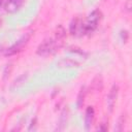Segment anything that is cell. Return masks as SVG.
I'll return each instance as SVG.
<instances>
[{"mask_svg": "<svg viewBox=\"0 0 132 132\" xmlns=\"http://www.w3.org/2000/svg\"><path fill=\"white\" fill-rule=\"evenodd\" d=\"M65 38V30L62 26H59L55 32V35L45 38L37 47V54L39 56H47L55 53L59 47L62 46Z\"/></svg>", "mask_w": 132, "mask_h": 132, "instance_id": "cell-1", "label": "cell"}, {"mask_svg": "<svg viewBox=\"0 0 132 132\" xmlns=\"http://www.w3.org/2000/svg\"><path fill=\"white\" fill-rule=\"evenodd\" d=\"M101 20V12L98 9L93 10L89 16L87 18L86 22L84 23V29H85V34H90L96 30L98 27V24Z\"/></svg>", "mask_w": 132, "mask_h": 132, "instance_id": "cell-2", "label": "cell"}, {"mask_svg": "<svg viewBox=\"0 0 132 132\" xmlns=\"http://www.w3.org/2000/svg\"><path fill=\"white\" fill-rule=\"evenodd\" d=\"M31 36H32V32L25 33V35H23L18 41H15L10 47H8L5 51V53H4L5 56H12V55H15V54L20 53L21 51H23V48L26 46V44L30 40Z\"/></svg>", "mask_w": 132, "mask_h": 132, "instance_id": "cell-3", "label": "cell"}, {"mask_svg": "<svg viewBox=\"0 0 132 132\" xmlns=\"http://www.w3.org/2000/svg\"><path fill=\"white\" fill-rule=\"evenodd\" d=\"M70 33L75 36H80L85 34V29H84V22H81L78 18L72 20L70 23Z\"/></svg>", "mask_w": 132, "mask_h": 132, "instance_id": "cell-4", "label": "cell"}, {"mask_svg": "<svg viewBox=\"0 0 132 132\" xmlns=\"http://www.w3.org/2000/svg\"><path fill=\"white\" fill-rule=\"evenodd\" d=\"M23 2L24 0H6L4 3V9L9 13H13L21 8Z\"/></svg>", "mask_w": 132, "mask_h": 132, "instance_id": "cell-5", "label": "cell"}, {"mask_svg": "<svg viewBox=\"0 0 132 132\" xmlns=\"http://www.w3.org/2000/svg\"><path fill=\"white\" fill-rule=\"evenodd\" d=\"M118 93H119V87H118V85H113L109 91L108 96H107V106L110 111H112L113 106L116 104V101L118 98Z\"/></svg>", "mask_w": 132, "mask_h": 132, "instance_id": "cell-6", "label": "cell"}, {"mask_svg": "<svg viewBox=\"0 0 132 132\" xmlns=\"http://www.w3.org/2000/svg\"><path fill=\"white\" fill-rule=\"evenodd\" d=\"M94 116H95V112H94V108L92 106H89L86 110V118H85V125H86V129L89 130L93 124V121H94Z\"/></svg>", "mask_w": 132, "mask_h": 132, "instance_id": "cell-7", "label": "cell"}, {"mask_svg": "<svg viewBox=\"0 0 132 132\" xmlns=\"http://www.w3.org/2000/svg\"><path fill=\"white\" fill-rule=\"evenodd\" d=\"M57 65L59 67H61V68H72V67H77L79 64H78V62H76V61H74L72 59L66 58V59L60 60Z\"/></svg>", "mask_w": 132, "mask_h": 132, "instance_id": "cell-8", "label": "cell"}, {"mask_svg": "<svg viewBox=\"0 0 132 132\" xmlns=\"http://www.w3.org/2000/svg\"><path fill=\"white\" fill-rule=\"evenodd\" d=\"M85 96H86V88L82 87L78 93V96H77V106L80 107L82 104H84V100H85Z\"/></svg>", "mask_w": 132, "mask_h": 132, "instance_id": "cell-9", "label": "cell"}, {"mask_svg": "<svg viewBox=\"0 0 132 132\" xmlns=\"http://www.w3.org/2000/svg\"><path fill=\"white\" fill-rule=\"evenodd\" d=\"M1 51H2V46H0V52H1Z\"/></svg>", "mask_w": 132, "mask_h": 132, "instance_id": "cell-10", "label": "cell"}, {"mask_svg": "<svg viewBox=\"0 0 132 132\" xmlns=\"http://www.w3.org/2000/svg\"><path fill=\"white\" fill-rule=\"evenodd\" d=\"M1 3H2V0H0V5H1Z\"/></svg>", "mask_w": 132, "mask_h": 132, "instance_id": "cell-11", "label": "cell"}]
</instances>
